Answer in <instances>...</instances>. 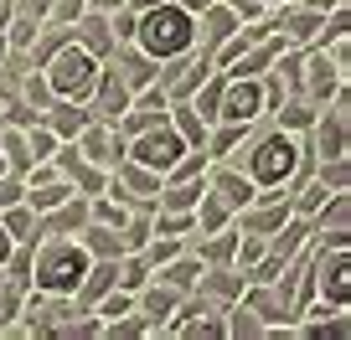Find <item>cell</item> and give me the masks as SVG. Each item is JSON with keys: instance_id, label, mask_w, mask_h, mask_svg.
Masks as SVG:
<instances>
[{"instance_id": "obj_1", "label": "cell", "mask_w": 351, "mask_h": 340, "mask_svg": "<svg viewBox=\"0 0 351 340\" xmlns=\"http://www.w3.org/2000/svg\"><path fill=\"white\" fill-rule=\"evenodd\" d=\"M145 42V52L150 57H176L186 52L191 42H197V26H191V16L181 11V5H155V11H145V21L134 26Z\"/></svg>"}, {"instance_id": "obj_2", "label": "cell", "mask_w": 351, "mask_h": 340, "mask_svg": "<svg viewBox=\"0 0 351 340\" xmlns=\"http://www.w3.org/2000/svg\"><path fill=\"white\" fill-rule=\"evenodd\" d=\"M83 278H88V258L77 248H52V252H42V263H36V284L52 289V294H73Z\"/></svg>"}, {"instance_id": "obj_3", "label": "cell", "mask_w": 351, "mask_h": 340, "mask_svg": "<svg viewBox=\"0 0 351 340\" xmlns=\"http://www.w3.org/2000/svg\"><path fill=\"white\" fill-rule=\"evenodd\" d=\"M93 77H99V67H93V57H88L83 47L57 52V62H52V88L62 93V99H83V93L93 88Z\"/></svg>"}, {"instance_id": "obj_4", "label": "cell", "mask_w": 351, "mask_h": 340, "mask_svg": "<svg viewBox=\"0 0 351 340\" xmlns=\"http://www.w3.org/2000/svg\"><path fill=\"white\" fill-rule=\"evenodd\" d=\"M289 170H295V140H289V134H274V140H263L258 150H253V176H258L263 186H279Z\"/></svg>"}, {"instance_id": "obj_5", "label": "cell", "mask_w": 351, "mask_h": 340, "mask_svg": "<svg viewBox=\"0 0 351 340\" xmlns=\"http://www.w3.org/2000/svg\"><path fill=\"white\" fill-rule=\"evenodd\" d=\"M320 289H326L336 304H346V299H351V252L346 248H336L326 263H320Z\"/></svg>"}, {"instance_id": "obj_6", "label": "cell", "mask_w": 351, "mask_h": 340, "mask_svg": "<svg viewBox=\"0 0 351 340\" xmlns=\"http://www.w3.org/2000/svg\"><path fill=\"white\" fill-rule=\"evenodd\" d=\"M258 109H263V93L253 88V83H238V88H228V99H222V119H232V124H248Z\"/></svg>"}, {"instance_id": "obj_7", "label": "cell", "mask_w": 351, "mask_h": 340, "mask_svg": "<svg viewBox=\"0 0 351 340\" xmlns=\"http://www.w3.org/2000/svg\"><path fill=\"white\" fill-rule=\"evenodd\" d=\"M134 155H140L145 165H160V170H165V165H176V160H181V140H176L171 129H160V134H145Z\"/></svg>"}, {"instance_id": "obj_8", "label": "cell", "mask_w": 351, "mask_h": 340, "mask_svg": "<svg viewBox=\"0 0 351 340\" xmlns=\"http://www.w3.org/2000/svg\"><path fill=\"white\" fill-rule=\"evenodd\" d=\"M62 196H67V191H62V186H52V191H42V196H36V207H57Z\"/></svg>"}, {"instance_id": "obj_9", "label": "cell", "mask_w": 351, "mask_h": 340, "mask_svg": "<svg viewBox=\"0 0 351 340\" xmlns=\"http://www.w3.org/2000/svg\"><path fill=\"white\" fill-rule=\"evenodd\" d=\"M5 252H11V232L0 227V263H5Z\"/></svg>"}]
</instances>
